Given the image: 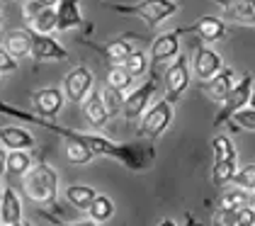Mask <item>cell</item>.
<instances>
[{
	"mask_svg": "<svg viewBox=\"0 0 255 226\" xmlns=\"http://www.w3.org/2000/svg\"><path fill=\"white\" fill-rule=\"evenodd\" d=\"M236 222H238V224L255 226V205H246V207L236 209Z\"/></svg>",
	"mask_w": 255,
	"mask_h": 226,
	"instance_id": "obj_37",
	"label": "cell"
},
{
	"mask_svg": "<svg viewBox=\"0 0 255 226\" xmlns=\"http://www.w3.org/2000/svg\"><path fill=\"white\" fill-rule=\"evenodd\" d=\"M224 68V58L219 51L204 46V44H197L195 51H192V71L199 80H209L214 78L219 71Z\"/></svg>",
	"mask_w": 255,
	"mask_h": 226,
	"instance_id": "obj_11",
	"label": "cell"
},
{
	"mask_svg": "<svg viewBox=\"0 0 255 226\" xmlns=\"http://www.w3.org/2000/svg\"><path fill=\"white\" fill-rule=\"evenodd\" d=\"M0 114L12 117V119H20V122H29V124L41 127V129H46V132H51V134H59L63 141H78V144H85L95 156H102V158H117L119 163L129 170H148L153 166V161H156V149H153L151 144H143V141L115 144L112 139H107V136H102V134L78 132V129L56 124L54 119H44V117H37L34 112L12 107V105H7V102H0Z\"/></svg>",
	"mask_w": 255,
	"mask_h": 226,
	"instance_id": "obj_1",
	"label": "cell"
},
{
	"mask_svg": "<svg viewBox=\"0 0 255 226\" xmlns=\"http://www.w3.org/2000/svg\"><path fill=\"white\" fill-rule=\"evenodd\" d=\"M0 144H2L7 151H32L34 146H37L34 136L27 132V129L12 127V124L0 127Z\"/></svg>",
	"mask_w": 255,
	"mask_h": 226,
	"instance_id": "obj_18",
	"label": "cell"
},
{
	"mask_svg": "<svg viewBox=\"0 0 255 226\" xmlns=\"http://www.w3.org/2000/svg\"><path fill=\"white\" fill-rule=\"evenodd\" d=\"M63 153H66V161L73 163V166H88L95 158V153L85 144H78V141H66L63 144Z\"/></svg>",
	"mask_w": 255,
	"mask_h": 226,
	"instance_id": "obj_26",
	"label": "cell"
},
{
	"mask_svg": "<svg viewBox=\"0 0 255 226\" xmlns=\"http://www.w3.org/2000/svg\"><path fill=\"white\" fill-rule=\"evenodd\" d=\"M170 122H173V102L163 97V100L153 102L143 112V117L138 119V136L153 141V139H158V136H163L168 132Z\"/></svg>",
	"mask_w": 255,
	"mask_h": 226,
	"instance_id": "obj_4",
	"label": "cell"
},
{
	"mask_svg": "<svg viewBox=\"0 0 255 226\" xmlns=\"http://www.w3.org/2000/svg\"><path fill=\"white\" fill-rule=\"evenodd\" d=\"M236 83H238V80H236V73L231 71V68H226V66H224L214 78H209V80H199L197 85H199V90L207 95L209 100L221 102V100H224V97L236 88Z\"/></svg>",
	"mask_w": 255,
	"mask_h": 226,
	"instance_id": "obj_13",
	"label": "cell"
},
{
	"mask_svg": "<svg viewBox=\"0 0 255 226\" xmlns=\"http://www.w3.org/2000/svg\"><path fill=\"white\" fill-rule=\"evenodd\" d=\"M83 24L80 0H59L56 5V32H71Z\"/></svg>",
	"mask_w": 255,
	"mask_h": 226,
	"instance_id": "obj_17",
	"label": "cell"
},
{
	"mask_svg": "<svg viewBox=\"0 0 255 226\" xmlns=\"http://www.w3.org/2000/svg\"><path fill=\"white\" fill-rule=\"evenodd\" d=\"M0 200H2V188H0Z\"/></svg>",
	"mask_w": 255,
	"mask_h": 226,
	"instance_id": "obj_46",
	"label": "cell"
},
{
	"mask_svg": "<svg viewBox=\"0 0 255 226\" xmlns=\"http://www.w3.org/2000/svg\"><path fill=\"white\" fill-rule=\"evenodd\" d=\"M0 2H10V0H0Z\"/></svg>",
	"mask_w": 255,
	"mask_h": 226,
	"instance_id": "obj_47",
	"label": "cell"
},
{
	"mask_svg": "<svg viewBox=\"0 0 255 226\" xmlns=\"http://www.w3.org/2000/svg\"><path fill=\"white\" fill-rule=\"evenodd\" d=\"M190 27H192V32H195L204 44H216V41H221V39L229 34L226 22L221 17H216V15H202V17H197Z\"/></svg>",
	"mask_w": 255,
	"mask_h": 226,
	"instance_id": "obj_15",
	"label": "cell"
},
{
	"mask_svg": "<svg viewBox=\"0 0 255 226\" xmlns=\"http://www.w3.org/2000/svg\"><path fill=\"white\" fill-rule=\"evenodd\" d=\"M185 226H199V222H197L190 212H185Z\"/></svg>",
	"mask_w": 255,
	"mask_h": 226,
	"instance_id": "obj_39",
	"label": "cell"
},
{
	"mask_svg": "<svg viewBox=\"0 0 255 226\" xmlns=\"http://www.w3.org/2000/svg\"><path fill=\"white\" fill-rule=\"evenodd\" d=\"M236 226H251V224H236Z\"/></svg>",
	"mask_w": 255,
	"mask_h": 226,
	"instance_id": "obj_44",
	"label": "cell"
},
{
	"mask_svg": "<svg viewBox=\"0 0 255 226\" xmlns=\"http://www.w3.org/2000/svg\"><path fill=\"white\" fill-rule=\"evenodd\" d=\"M5 170H7V149L0 144V178L5 175Z\"/></svg>",
	"mask_w": 255,
	"mask_h": 226,
	"instance_id": "obj_38",
	"label": "cell"
},
{
	"mask_svg": "<svg viewBox=\"0 0 255 226\" xmlns=\"http://www.w3.org/2000/svg\"><path fill=\"white\" fill-rule=\"evenodd\" d=\"M17 58L12 56L5 46H0V75H7V73H15L17 71Z\"/></svg>",
	"mask_w": 255,
	"mask_h": 226,
	"instance_id": "obj_36",
	"label": "cell"
},
{
	"mask_svg": "<svg viewBox=\"0 0 255 226\" xmlns=\"http://www.w3.org/2000/svg\"><path fill=\"white\" fill-rule=\"evenodd\" d=\"M0 24H2V12H0Z\"/></svg>",
	"mask_w": 255,
	"mask_h": 226,
	"instance_id": "obj_45",
	"label": "cell"
},
{
	"mask_svg": "<svg viewBox=\"0 0 255 226\" xmlns=\"http://www.w3.org/2000/svg\"><path fill=\"white\" fill-rule=\"evenodd\" d=\"M112 12L119 15H129V17L143 19L148 27H158L165 19H170L177 12L175 0H141L134 5H107Z\"/></svg>",
	"mask_w": 255,
	"mask_h": 226,
	"instance_id": "obj_3",
	"label": "cell"
},
{
	"mask_svg": "<svg viewBox=\"0 0 255 226\" xmlns=\"http://www.w3.org/2000/svg\"><path fill=\"white\" fill-rule=\"evenodd\" d=\"M93 83H95V78H93V71H90L88 66H76V68H71V71L66 73V78H63V93H66V100L80 105L88 95L93 93Z\"/></svg>",
	"mask_w": 255,
	"mask_h": 226,
	"instance_id": "obj_9",
	"label": "cell"
},
{
	"mask_svg": "<svg viewBox=\"0 0 255 226\" xmlns=\"http://www.w3.org/2000/svg\"><path fill=\"white\" fill-rule=\"evenodd\" d=\"M231 122H234L238 129L255 132V110H253V107H243V110H238V112L231 117Z\"/></svg>",
	"mask_w": 255,
	"mask_h": 226,
	"instance_id": "obj_34",
	"label": "cell"
},
{
	"mask_svg": "<svg viewBox=\"0 0 255 226\" xmlns=\"http://www.w3.org/2000/svg\"><path fill=\"white\" fill-rule=\"evenodd\" d=\"M248 107H253L255 110V85H253V93H251V102H248Z\"/></svg>",
	"mask_w": 255,
	"mask_h": 226,
	"instance_id": "obj_43",
	"label": "cell"
},
{
	"mask_svg": "<svg viewBox=\"0 0 255 226\" xmlns=\"http://www.w3.org/2000/svg\"><path fill=\"white\" fill-rule=\"evenodd\" d=\"M37 2L46 5V7H56V5H59V0H37Z\"/></svg>",
	"mask_w": 255,
	"mask_h": 226,
	"instance_id": "obj_42",
	"label": "cell"
},
{
	"mask_svg": "<svg viewBox=\"0 0 255 226\" xmlns=\"http://www.w3.org/2000/svg\"><path fill=\"white\" fill-rule=\"evenodd\" d=\"M236 209H229V207H219L212 214V226H236Z\"/></svg>",
	"mask_w": 255,
	"mask_h": 226,
	"instance_id": "obj_35",
	"label": "cell"
},
{
	"mask_svg": "<svg viewBox=\"0 0 255 226\" xmlns=\"http://www.w3.org/2000/svg\"><path fill=\"white\" fill-rule=\"evenodd\" d=\"M63 102H66V93L61 88L49 85V88L32 93V112L37 117H44V119H54L63 110Z\"/></svg>",
	"mask_w": 255,
	"mask_h": 226,
	"instance_id": "obj_10",
	"label": "cell"
},
{
	"mask_svg": "<svg viewBox=\"0 0 255 226\" xmlns=\"http://www.w3.org/2000/svg\"><path fill=\"white\" fill-rule=\"evenodd\" d=\"M231 183H234L236 188L246 190V192H255V163H248V166L236 170Z\"/></svg>",
	"mask_w": 255,
	"mask_h": 226,
	"instance_id": "obj_33",
	"label": "cell"
},
{
	"mask_svg": "<svg viewBox=\"0 0 255 226\" xmlns=\"http://www.w3.org/2000/svg\"><path fill=\"white\" fill-rule=\"evenodd\" d=\"M212 151H214L216 161H236L238 163V151L226 134H216L212 139Z\"/></svg>",
	"mask_w": 255,
	"mask_h": 226,
	"instance_id": "obj_27",
	"label": "cell"
},
{
	"mask_svg": "<svg viewBox=\"0 0 255 226\" xmlns=\"http://www.w3.org/2000/svg\"><path fill=\"white\" fill-rule=\"evenodd\" d=\"M129 73L134 75V78H138V75H143L146 71H148V66H151V58H148V54L143 51V49H134L129 56H127V61L122 63Z\"/></svg>",
	"mask_w": 255,
	"mask_h": 226,
	"instance_id": "obj_29",
	"label": "cell"
},
{
	"mask_svg": "<svg viewBox=\"0 0 255 226\" xmlns=\"http://www.w3.org/2000/svg\"><path fill=\"white\" fill-rule=\"evenodd\" d=\"M190 83H192V68H190V61L182 56V54H177V56L173 58V63H170V66L165 68V73H163L165 100L177 102L182 95L187 93Z\"/></svg>",
	"mask_w": 255,
	"mask_h": 226,
	"instance_id": "obj_6",
	"label": "cell"
},
{
	"mask_svg": "<svg viewBox=\"0 0 255 226\" xmlns=\"http://www.w3.org/2000/svg\"><path fill=\"white\" fill-rule=\"evenodd\" d=\"M156 90H158V68H153V73H151V78H148L146 83H141L136 90H131V93L124 97L122 117H124L127 122H136V119H141L143 112L151 107V100H153Z\"/></svg>",
	"mask_w": 255,
	"mask_h": 226,
	"instance_id": "obj_7",
	"label": "cell"
},
{
	"mask_svg": "<svg viewBox=\"0 0 255 226\" xmlns=\"http://www.w3.org/2000/svg\"><path fill=\"white\" fill-rule=\"evenodd\" d=\"M95 197H98V192L90 188V185H68V188H66V200H68V205L80 209V212H88V207L93 205Z\"/></svg>",
	"mask_w": 255,
	"mask_h": 226,
	"instance_id": "obj_23",
	"label": "cell"
},
{
	"mask_svg": "<svg viewBox=\"0 0 255 226\" xmlns=\"http://www.w3.org/2000/svg\"><path fill=\"white\" fill-rule=\"evenodd\" d=\"M22 222V200L20 195L10 185L2 188V200H0V226L20 224Z\"/></svg>",
	"mask_w": 255,
	"mask_h": 226,
	"instance_id": "obj_19",
	"label": "cell"
},
{
	"mask_svg": "<svg viewBox=\"0 0 255 226\" xmlns=\"http://www.w3.org/2000/svg\"><path fill=\"white\" fill-rule=\"evenodd\" d=\"M24 195L41 207H54L59 197V173L46 161L34 163L32 170L24 175Z\"/></svg>",
	"mask_w": 255,
	"mask_h": 226,
	"instance_id": "obj_2",
	"label": "cell"
},
{
	"mask_svg": "<svg viewBox=\"0 0 255 226\" xmlns=\"http://www.w3.org/2000/svg\"><path fill=\"white\" fill-rule=\"evenodd\" d=\"M190 32H192V27H177V29L158 34V37L151 41V46H148L151 66H153V68H160L163 63L173 61V58L180 54V37H182V34H190Z\"/></svg>",
	"mask_w": 255,
	"mask_h": 226,
	"instance_id": "obj_8",
	"label": "cell"
},
{
	"mask_svg": "<svg viewBox=\"0 0 255 226\" xmlns=\"http://www.w3.org/2000/svg\"><path fill=\"white\" fill-rule=\"evenodd\" d=\"M221 7L224 17L243 24V27H255V0H214Z\"/></svg>",
	"mask_w": 255,
	"mask_h": 226,
	"instance_id": "obj_14",
	"label": "cell"
},
{
	"mask_svg": "<svg viewBox=\"0 0 255 226\" xmlns=\"http://www.w3.org/2000/svg\"><path fill=\"white\" fill-rule=\"evenodd\" d=\"M88 214H90L93 222L105 224V222L115 214V202H112V197H110V195H98V197L93 200V205L88 207Z\"/></svg>",
	"mask_w": 255,
	"mask_h": 226,
	"instance_id": "obj_25",
	"label": "cell"
},
{
	"mask_svg": "<svg viewBox=\"0 0 255 226\" xmlns=\"http://www.w3.org/2000/svg\"><path fill=\"white\" fill-rule=\"evenodd\" d=\"M34 166V158L29 156V151H7V170H5V178L12 180H20L24 178Z\"/></svg>",
	"mask_w": 255,
	"mask_h": 226,
	"instance_id": "obj_22",
	"label": "cell"
},
{
	"mask_svg": "<svg viewBox=\"0 0 255 226\" xmlns=\"http://www.w3.org/2000/svg\"><path fill=\"white\" fill-rule=\"evenodd\" d=\"M100 93H102V102H105L110 117L122 114V110H124V97H127V95L122 93V90H117V88H112V85H105Z\"/></svg>",
	"mask_w": 255,
	"mask_h": 226,
	"instance_id": "obj_30",
	"label": "cell"
},
{
	"mask_svg": "<svg viewBox=\"0 0 255 226\" xmlns=\"http://www.w3.org/2000/svg\"><path fill=\"white\" fill-rule=\"evenodd\" d=\"M246 205H253V200L248 197V192L241 188H234V190H226L224 197H221V207H229V209H241Z\"/></svg>",
	"mask_w": 255,
	"mask_h": 226,
	"instance_id": "obj_32",
	"label": "cell"
},
{
	"mask_svg": "<svg viewBox=\"0 0 255 226\" xmlns=\"http://www.w3.org/2000/svg\"><path fill=\"white\" fill-rule=\"evenodd\" d=\"M236 161H214V166H212V173H209V178H212V185L216 188H221V185H226V183H231L236 175Z\"/></svg>",
	"mask_w": 255,
	"mask_h": 226,
	"instance_id": "obj_28",
	"label": "cell"
},
{
	"mask_svg": "<svg viewBox=\"0 0 255 226\" xmlns=\"http://www.w3.org/2000/svg\"><path fill=\"white\" fill-rule=\"evenodd\" d=\"M253 75L246 73L238 83H236V88L231 93L226 95L219 105H221V110L216 112L214 117V127H224V124H229L231 122V117H234L238 110H243V107H248V102H251V93H253Z\"/></svg>",
	"mask_w": 255,
	"mask_h": 226,
	"instance_id": "obj_5",
	"label": "cell"
},
{
	"mask_svg": "<svg viewBox=\"0 0 255 226\" xmlns=\"http://www.w3.org/2000/svg\"><path fill=\"white\" fill-rule=\"evenodd\" d=\"M5 49L17 58V61L32 56V32H29L27 27H24V29H10V32L5 34Z\"/></svg>",
	"mask_w": 255,
	"mask_h": 226,
	"instance_id": "obj_21",
	"label": "cell"
},
{
	"mask_svg": "<svg viewBox=\"0 0 255 226\" xmlns=\"http://www.w3.org/2000/svg\"><path fill=\"white\" fill-rule=\"evenodd\" d=\"M156 226H177V222H175V219H168V217H165V219H160Z\"/></svg>",
	"mask_w": 255,
	"mask_h": 226,
	"instance_id": "obj_41",
	"label": "cell"
},
{
	"mask_svg": "<svg viewBox=\"0 0 255 226\" xmlns=\"http://www.w3.org/2000/svg\"><path fill=\"white\" fill-rule=\"evenodd\" d=\"M85 44H88L90 49H95L110 66H122V63L127 61V56L134 51V46L129 44V37L112 39V41H107V44H90V41H85Z\"/></svg>",
	"mask_w": 255,
	"mask_h": 226,
	"instance_id": "obj_16",
	"label": "cell"
},
{
	"mask_svg": "<svg viewBox=\"0 0 255 226\" xmlns=\"http://www.w3.org/2000/svg\"><path fill=\"white\" fill-rule=\"evenodd\" d=\"M253 80H255V75H253Z\"/></svg>",
	"mask_w": 255,
	"mask_h": 226,
	"instance_id": "obj_48",
	"label": "cell"
},
{
	"mask_svg": "<svg viewBox=\"0 0 255 226\" xmlns=\"http://www.w3.org/2000/svg\"><path fill=\"white\" fill-rule=\"evenodd\" d=\"M131 83H134V75L129 73L124 66H110V71H107V85H112V88H117V90H129L131 88Z\"/></svg>",
	"mask_w": 255,
	"mask_h": 226,
	"instance_id": "obj_31",
	"label": "cell"
},
{
	"mask_svg": "<svg viewBox=\"0 0 255 226\" xmlns=\"http://www.w3.org/2000/svg\"><path fill=\"white\" fill-rule=\"evenodd\" d=\"M27 27L32 32H39V34L56 32V7H41L39 12L27 22Z\"/></svg>",
	"mask_w": 255,
	"mask_h": 226,
	"instance_id": "obj_24",
	"label": "cell"
},
{
	"mask_svg": "<svg viewBox=\"0 0 255 226\" xmlns=\"http://www.w3.org/2000/svg\"><path fill=\"white\" fill-rule=\"evenodd\" d=\"M68 226H100L98 222H93V219H83V222H73V224Z\"/></svg>",
	"mask_w": 255,
	"mask_h": 226,
	"instance_id": "obj_40",
	"label": "cell"
},
{
	"mask_svg": "<svg viewBox=\"0 0 255 226\" xmlns=\"http://www.w3.org/2000/svg\"><path fill=\"white\" fill-rule=\"evenodd\" d=\"M29 29V27H27ZM32 32V29H29ZM32 58L41 63V61H66L68 58V49L61 46L51 34H39L32 32Z\"/></svg>",
	"mask_w": 255,
	"mask_h": 226,
	"instance_id": "obj_12",
	"label": "cell"
},
{
	"mask_svg": "<svg viewBox=\"0 0 255 226\" xmlns=\"http://www.w3.org/2000/svg\"><path fill=\"white\" fill-rule=\"evenodd\" d=\"M83 114H85V119H88V124H90L93 129H102V127L107 124L110 112H107V107H105V102H102V93H100V90L93 88V93L83 100Z\"/></svg>",
	"mask_w": 255,
	"mask_h": 226,
	"instance_id": "obj_20",
	"label": "cell"
}]
</instances>
